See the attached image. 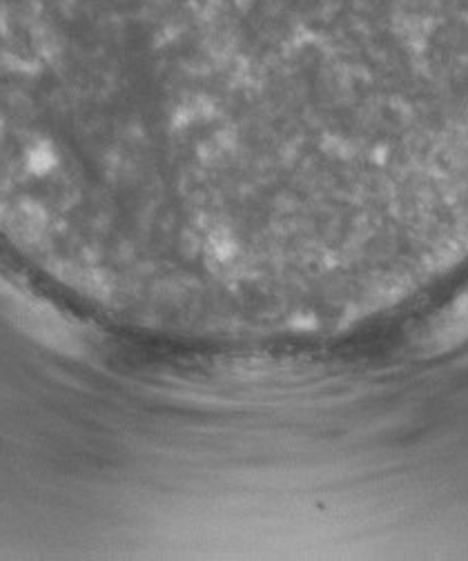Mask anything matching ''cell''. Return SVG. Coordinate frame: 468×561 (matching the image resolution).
Returning a JSON list of instances; mask_svg holds the SVG:
<instances>
[{
	"label": "cell",
	"mask_w": 468,
	"mask_h": 561,
	"mask_svg": "<svg viewBox=\"0 0 468 561\" xmlns=\"http://www.w3.org/2000/svg\"><path fill=\"white\" fill-rule=\"evenodd\" d=\"M440 336L450 343V341H459L461 336H468V297L461 299L450 314L446 317V321L442 323V332Z\"/></svg>",
	"instance_id": "6da1fadb"
}]
</instances>
